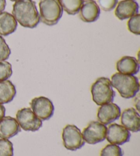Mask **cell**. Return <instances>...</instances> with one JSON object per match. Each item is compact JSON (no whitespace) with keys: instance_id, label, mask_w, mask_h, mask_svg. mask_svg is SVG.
Returning a JSON list of instances; mask_svg holds the SVG:
<instances>
[{"instance_id":"cell-1","label":"cell","mask_w":140,"mask_h":156,"mask_svg":"<svg viewBox=\"0 0 140 156\" xmlns=\"http://www.w3.org/2000/svg\"><path fill=\"white\" fill-rule=\"evenodd\" d=\"M12 16L21 26L34 28L40 23V15L33 0H18L13 4Z\"/></svg>"},{"instance_id":"cell-2","label":"cell","mask_w":140,"mask_h":156,"mask_svg":"<svg viewBox=\"0 0 140 156\" xmlns=\"http://www.w3.org/2000/svg\"><path fill=\"white\" fill-rule=\"evenodd\" d=\"M110 81L112 87L116 88L124 99L133 98L139 90V80L134 76L116 73L111 76Z\"/></svg>"},{"instance_id":"cell-3","label":"cell","mask_w":140,"mask_h":156,"mask_svg":"<svg viewBox=\"0 0 140 156\" xmlns=\"http://www.w3.org/2000/svg\"><path fill=\"white\" fill-rule=\"evenodd\" d=\"M92 99L98 105H102L114 101L116 93L113 90L110 79L101 77L98 78L91 86Z\"/></svg>"},{"instance_id":"cell-4","label":"cell","mask_w":140,"mask_h":156,"mask_svg":"<svg viewBox=\"0 0 140 156\" xmlns=\"http://www.w3.org/2000/svg\"><path fill=\"white\" fill-rule=\"evenodd\" d=\"M40 20L47 26L57 24L63 14L59 0H40Z\"/></svg>"},{"instance_id":"cell-5","label":"cell","mask_w":140,"mask_h":156,"mask_svg":"<svg viewBox=\"0 0 140 156\" xmlns=\"http://www.w3.org/2000/svg\"><path fill=\"white\" fill-rule=\"evenodd\" d=\"M62 140L64 147L69 151H77L85 144L82 132L74 125H68L64 128Z\"/></svg>"},{"instance_id":"cell-6","label":"cell","mask_w":140,"mask_h":156,"mask_svg":"<svg viewBox=\"0 0 140 156\" xmlns=\"http://www.w3.org/2000/svg\"><path fill=\"white\" fill-rule=\"evenodd\" d=\"M16 121L25 131L36 132L43 126V121L36 116L30 108L19 110L16 115Z\"/></svg>"},{"instance_id":"cell-7","label":"cell","mask_w":140,"mask_h":156,"mask_svg":"<svg viewBox=\"0 0 140 156\" xmlns=\"http://www.w3.org/2000/svg\"><path fill=\"white\" fill-rule=\"evenodd\" d=\"M107 127L99 121H92L82 132L84 141L89 144H96L106 138Z\"/></svg>"},{"instance_id":"cell-8","label":"cell","mask_w":140,"mask_h":156,"mask_svg":"<svg viewBox=\"0 0 140 156\" xmlns=\"http://www.w3.org/2000/svg\"><path fill=\"white\" fill-rule=\"evenodd\" d=\"M31 110L41 121L51 118L54 113V105L49 99L45 97L33 98L30 102Z\"/></svg>"},{"instance_id":"cell-9","label":"cell","mask_w":140,"mask_h":156,"mask_svg":"<svg viewBox=\"0 0 140 156\" xmlns=\"http://www.w3.org/2000/svg\"><path fill=\"white\" fill-rule=\"evenodd\" d=\"M130 131L117 123L110 125L107 129L106 138L109 143L116 145H122L130 140Z\"/></svg>"},{"instance_id":"cell-10","label":"cell","mask_w":140,"mask_h":156,"mask_svg":"<svg viewBox=\"0 0 140 156\" xmlns=\"http://www.w3.org/2000/svg\"><path fill=\"white\" fill-rule=\"evenodd\" d=\"M121 115V110L118 105L114 103L100 105L98 109L97 118L99 122L103 125H110L116 121Z\"/></svg>"},{"instance_id":"cell-11","label":"cell","mask_w":140,"mask_h":156,"mask_svg":"<svg viewBox=\"0 0 140 156\" xmlns=\"http://www.w3.org/2000/svg\"><path fill=\"white\" fill-rule=\"evenodd\" d=\"M100 10L94 0H86L79 10V17L86 23H92L99 19Z\"/></svg>"},{"instance_id":"cell-12","label":"cell","mask_w":140,"mask_h":156,"mask_svg":"<svg viewBox=\"0 0 140 156\" xmlns=\"http://www.w3.org/2000/svg\"><path fill=\"white\" fill-rule=\"evenodd\" d=\"M139 5L134 0H122L118 2L115 15L120 20H124L138 14Z\"/></svg>"},{"instance_id":"cell-13","label":"cell","mask_w":140,"mask_h":156,"mask_svg":"<svg viewBox=\"0 0 140 156\" xmlns=\"http://www.w3.org/2000/svg\"><path fill=\"white\" fill-rule=\"evenodd\" d=\"M121 116V123L126 129L133 132L140 130V116L135 108H131L124 110Z\"/></svg>"},{"instance_id":"cell-14","label":"cell","mask_w":140,"mask_h":156,"mask_svg":"<svg viewBox=\"0 0 140 156\" xmlns=\"http://www.w3.org/2000/svg\"><path fill=\"white\" fill-rule=\"evenodd\" d=\"M21 132L18 122L12 116H4L0 121V138L10 139Z\"/></svg>"},{"instance_id":"cell-15","label":"cell","mask_w":140,"mask_h":156,"mask_svg":"<svg viewBox=\"0 0 140 156\" xmlns=\"http://www.w3.org/2000/svg\"><path fill=\"white\" fill-rule=\"evenodd\" d=\"M116 69L120 73L133 76L139 71V63L135 57L124 56L117 62Z\"/></svg>"},{"instance_id":"cell-16","label":"cell","mask_w":140,"mask_h":156,"mask_svg":"<svg viewBox=\"0 0 140 156\" xmlns=\"http://www.w3.org/2000/svg\"><path fill=\"white\" fill-rule=\"evenodd\" d=\"M17 21L8 12H0V36L6 37L16 31Z\"/></svg>"},{"instance_id":"cell-17","label":"cell","mask_w":140,"mask_h":156,"mask_svg":"<svg viewBox=\"0 0 140 156\" xmlns=\"http://www.w3.org/2000/svg\"><path fill=\"white\" fill-rule=\"evenodd\" d=\"M16 90L15 85L10 80L0 82V104H8L16 96Z\"/></svg>"},{"instance_id":"cell-18","label":"cell","mask_w":140,"mask_h":156,"mask_svg":"<svg viewBox=\"0 0 140 156\" xmlns=\"http://www.w3.org/2000/svg\"><path fill=\"white\" fill-rule=\"evenodd\" d=\"M62 10L70 15L79 12L83 0H59Z\"/></svg>"},{"instance_id":"cell-19","label":"cell","mask_w":140,"mask_h":156,"mask_svg":"<svg viewBox=\"0 0 140 156\" xmlns=\"http://www.w3.org/2000/svg\"><path fill=\"white\" fill-rule=\"evenodd\" d=\"M123 151L122 149L118 145L116 144H107L101 151L100 156H122Z\"/></svg>"},{"instance_id":"cell-20","label":"cell","mask_w":140,"mask_h":156,"mask_svg":"<svg viewBox=\"0 0 140 156\" xmlns=\"http://www.w3.org/2000/svg\"><path fill=\"white\" fill-rule=\"evenodd\" d=\"M13 144L7 139H0V156H13Z\"/></svg>"},{"instance_id":"cell-21","label":"cell","mask_w":140,"mask_h":156,"mask_svg":"<svg viewBox=\"0 0 140 156\" xmlns=\"http://www.w3.org/2000/svg\"><path fill=\"white\" fill-rule=\"evenodd\" d=\"M12 74V65L8 62L1 61L0 62V82L7 80Z\"/></svg>"},{"instance_id":"cell-22","label":"cell","mask_w":140,"mask_h":156,"mask_svg":"<svg viewBox=\"0 0 140 156\" xmlns=\"http://www.w3.org/2000/svg\"><path fill=\"white\" fill-rule=\"evenodd\" d=\"M139 22H140V15L137 14L129 19L127 22L128 30L133 33L134 34L139 35L140 30H139Z\"/></svg>"},{"instance_id":"cell-23","label":"cell","mask_w":140,"mask_h":156,"mask_svg":"<svg viewBox=\"0 0 140 156\" xmlns=\"http://www.w3.org/2000/svg\"><path fill=\"white\" fill-rule=\"evenodd\" d=\"M11 51L5 39L0 36V61H5L10 57Z\"/></svg>"},{"instance_id":"cell-24","label":"cell","mask_w":140,"mask_h":156,"mask_svg":"<svg viewBox=\"0 0 140 156\" xmlns=\"http://www.w3.org/2000/svg\"><path fill=\"white\" fill-rule=\"evenodd\" d=\"M117 2L118 0H98V4L103 10L109 12L116 8Z\"/></svg>"},{"instance_id":"cell-25","label":"cell","mask_w":140,"mask_h":156,"mask_svg":"<svg viewBox=\"0 0 140 156\" xmlns=\"http://www.w3.org/2000/svg\"><path fill=\"white\" fill-rule=\"evenodd\" d=\"M5 108L2 104H0V121L5 116Z\"/></svg>"},{"instance_id":"cell-26","label":"cell","mask_w":140,"mask_h":156,"mask_svg":"<svg viewBox=\"0 0 140 156\" xmlns=\"http://www.w3.org/2000/svg\"><path fill=\"white\" fill-rule=\"evenodd\" d=\"M5 5H6L5 0H0V12H3L5 10Z\"/></svg>"},{"instance_id":"cell-27","label":"cell","mask_w":140,"mask_h":156,"mask_svg":"<svg viewBox=\"0 0 140 156\" xmlns=\"http://www.w3.org/2000/svg\"><path fill=\"white\" fill-rule=\"evenodd\" d=\"M10 1H12V2H16V1H18V0H10Z\"/></svg>"}]
</instances>
